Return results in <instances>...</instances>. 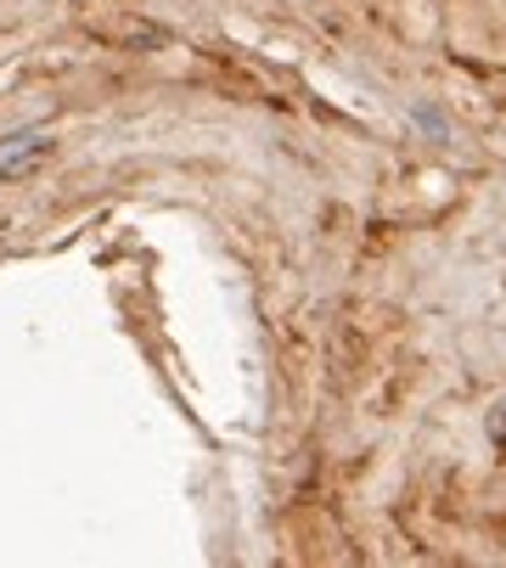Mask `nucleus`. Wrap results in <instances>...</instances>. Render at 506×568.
Here are the masks:
<instances>
[{"instance_id":"1","label":"nucleus","mask_w":506,"mask_h":568,"mask_svg":"<svg viewBox=\"0 0 506 568\" xmlns=\"http://www.w3.org/2000/svg\"><path fill=\"white\" fill-rule=\"evenodd\" d=\"M45 153H51V141H45V135H12V147H0V180L29 175Z\"/></svg>"},{"instance_id":"2","label":"nucleus","mask_w":506,"mask_h":568,"mask_svg":"<svg viewBox=\"0 0 506 568\" xmlns=\"http://www.w3.org/2000/svg\"><path fill=\"white\" fill-rule=\"evenodd\" d=\"M484 434H490V445H495V450H506V400H495V405H490Z\"/></svg>"}]
</instances>
